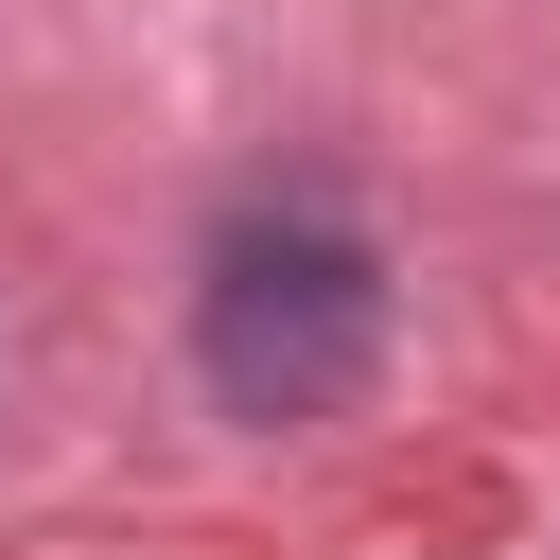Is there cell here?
<instances>
[{"label": "cell", "instance_id": "6da1fadb", "mask_svg": "<svg viewBox=\"0 0 560 560\" xmlns=\"http://www.w3.org/2000/svg\"><path fill=\"white\" fill-rule=\"evenodd\" d=\"M368 332H385V280H368L350 228L262 210V228L210 245V315H192L210 402H245V420H332V402L368 385Z\"/></svg>", "mask_w": 560, "mask_h": 560}]
</instances>
